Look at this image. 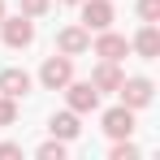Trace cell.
<instances>
[{
  "label": "cell",
  "instance_id": "6da1fadb",
  "mask_svg": "<svg viewBox=\"0 0 160 160\" xmlns=\"http://www.w3.org/2000/svg\"><path fill=\"white\" fill-rule=\"evenodd\" d=\"M0 39L13 48V52H22V48H30L35 43V18H26V13H18V18H0Z\"/></svg>",
  "mask_w": 160,
  "mask_h": 160
},
{
  "label": "cell",
  "instance_id": "7a4b0ae2",
  "mask_svg": "<svg viewBox=\"0 0 160 160\" xmlns=\"http://www.w3.org/2000/svg\"><path fill=\"white\" fill-rule=\"evenodd\" d=\"M69 78H74V56H65V52H52L43 65H39V82H43V91H61Z\"/></svg>",
  "mask_w": 160,
  "mask_h": 160
},
{
  "label": "cell",
  "instance_id": "3957f363",
  "mask_svg": "<svg viewBox=\"0 0 160 160\" xmlns=\"http://www.w3.org/2000/svg\"><path fill=\"white\" fill-rule=\"evenodd\" d=\"M117 95H121V104H126V108H134V112H143V108L152 104L156 87H152V78L134 74V78H121V87H117Z\"/></svg>",
  "mask_w": 160,
  "mask_h": 160
},
{
  "label": "cell",
  "instance_id": "277c9868",
  "mask_svg": "<svg viewBox=\"0 0 160 160\" xmlns=\"http://www.w3.org/2000/svg\"><path fill=\"white\" fill-rule=\"evenodd\" d=\"M61 91H65V104L74 108L78 117H87V112H95V108H100V91H95L91 82H74V78H69Z\"/></svg>",
  "mask_w": 160,
  "mask_h": 160
},
{
  "label": "cell",
  "instance_id": "5b68a950",
  "mask_svg": "<svg viewBox=\"0 0 160 160\" xmlns=\"http://www.w3.org/2000/svg\"><path fill=\"white\" fill-rule=\"evenodd\" d=\"M91 52L100 56V61H121V56L130 52V39L126 35H117V30H95V39H91Z\"/></svg>",
  "mask_w": 160,
  "mask_h": 160
},
{
  "label": "cell",
  "instance_id": "8992f818",
  "mask_svg": "<svg viewBox=\"0 0 160 160\" xmlns=\"http://www.w3.org/2000/svg\"><path fill=\"white\" fill-rule=\"evenodd\" d=\"M56 52H65V56H82V52H91V30L82 26H61L56 30Z\"/></svg>",
  "mask_w": 160,
  "mask_h": 160
},
{
  "label": "cell",
  "instance_id": "52a82bcc",
  "mask_svg": "<svg viewBox=\"0 0 160 160\" xmlns=\"http://www.w3.org/2000/svg\"><path fill=\"white\" fill-rule=\"evenodd\" d=\"M100 126H104L108 138H130V134H134V108H126V104L108 108L104 117H100Z\"/></svg>",
  "mask_w": 160,
  "mask_h": 160
},
{
  "label": "cell",
  "instance_id": "ba28073f",
  "mask_svg": "<svg viewBox=\"0 0 160 160\" xmlns=\"http://www.w3.org/2000/svg\"><path fill=\"white\" fill-rule=\"evenodd\" d=\"M112 18H117L112 0H82V26L87 30H108Z\"/></svg>",
  "mask_w": 160,
  "mask_h": 160
},
{
  "label": "cell",
  "instance_id": "9c48e42d",
  "mask_svg": "<svg viewBox=\"0 0 160 160\" xmlns=\"http://www.w3.org/2000/svg\"><path fill=\"white\" fill-rule=\"evenodd\" d=\"M30 87H35V78H30L22 65H9V69H0V95H13V100H22V95H30Z\"/></svg>",
  "mask_w": 160,
  "mask_h": 160
},
{
  "label": "cell",
  "instance_id": "30bf717a",
  "mask_svg": "<svg viewBox=\"0 0 160 160\" xmlns=\"http://www.w3.org/2000/svg\"><path fill=\"white\" fill-rule=\"evenodd\" d=\"M48 130H52V138H61V143H74V138L82 134V117L74 112V108L52 112V117H48Z\"/></svg>",
  "mask_w": 160,
  "mask_h": 160
},
{
  "label": "cell",
  "instance_id": "8fae6325",
  "mask_svg": "<svg viewBox=\"0 0 160 160\" xmlns=\"http://www.w3.org/2000/svg\"><path fill=\"white\" fill-rule=\"evenodd\" d=\"M130 52H138L143 61H156L160 56V30H156V22H143V30L130 39Z\"/></svg>",
  "mask_w": 160,
  "mask_h": 160
},
{
  "label": "cell",
  "instance_id": "7c38bea8",
  "mask_svg": "<svg viewBox=\"0 0 160 160\" xmlns=\"http://www.w3.org/2000/svg\"><path fill=\"white\" fill-rule=\"evenodd\" d=\"M121 78H126V74L117 69V61H100V65L91 69V78H87V82L104 95V91H117V87H121Z\"/></svg>",
  "mask_w": 160,
  "mask_h": 160
},
{
  "label": "cell",
  "instance_id": "4fadbf2b",
  "mask_svg": "<svg viewBox=\"0 0 160 160\" xmlns=\"http://www.w3.org/2000/svg\"><path fill=\"white\" fill-rule=\"evenodd\" d=\"M65 147H69V143L48 138V143H39V147H35V156H39V160H65Z\"/></svg>",
  "mask_w": 160,
  "mask_h": 160
},
{
  "label": "cell",
  "instance_id": "5bb4252c",
  "mask_svg": "<svg viewBox=\"0 0 160 160\" xmlns=\"http://www.w3.org/2000/svg\"><path fill=\"white\" fill-rule=\"evenodd\" d=\"M108 156H112V160H138V147H134L130 138H112V147H108Z\"/></svg>",
  "mask_w": 160,
  "mask_h": 160
},
{
  "label": "cell",
  "instance_id": "9a60e30c",
  "mask_svg": "<svg viewBox=\"0 0 160 160\" xmlns=\"http://www.w3.org/2000/svg\"><path fill=\"white\" fill-rule=\"evenodd\" d=\"M13 121H18V100L0 95V126H13Z\"/></svg>",
  "mask_w": 160,
  "mask_h": 160
},
{
  "label": "cell",
  "instance_id": "2e32d148",
  "mask_svg": "<svg viewBox=\"0 0 160 160\" xmlns=\"http://www.w3.org/2000/svg\"><path fill=\"white\" fill-rule=\"evenodd\" d=\"M18 9H22L26 18H43V13L52 9V0H18Z\"/></svg>",
  "mask_w": 160,
  "mask_h": 160
},
{
  "label": "cell",
  "instance_id": "e0dca14e",
  "mask_svg": "<svg viewBox=\"0 0 160 160\" xmlns=\"http://www.w3.org/2000/svg\"><path fill=\"white\" fill-rule=\"evenodd\" d=\"M138 18L143 22H160V0H138Z\"/></svg>",
  "mask_w": 160,
  "mask_h": 160
},
{
  "label": "cell",
  "instance_id": "ac0fdd59",
  "mask_svg": "<svg viewBox=\"0 0 160 160\" xmlns=\"http://www.w3.org/2000/svg\"><path fill=\"white\" fill-rule=\"evenodd\" d=\"M13 156H22V147L18 143H0V160H13Z\"/></svg>",
  "mask_w": 160,
  "mask_h": 160
},
{
  "label": "cell",
  "instance_id": "d6986e66",
  "mask_svg": "<svg viewBox=\"0 0 160 160\" xmlns=\"http://www.w3.org/2000/svg\"><path fill=\"white\" fill-rule=\"evenodd\" d=\"M56 4H82V0H56Z\"/></svg>",
  "mask_w": 160,
  "mask_h": 160
},
{
  "label": "cell",
  "instance_id": "ffe728a7",
  "mask_svg": "<svg viewBox=\"0 0 160 160\" xmlns=\"http://www.w3.org/2000/svg\"><path fill=\"white\" fill-rule=\"evenodd\" d=\"M4 13H9V9H4V0H0V18H4Z\"/></svg>",
  "mask_w": 160,
  "mask_h": 160
}]
</instances>
